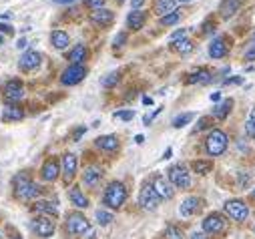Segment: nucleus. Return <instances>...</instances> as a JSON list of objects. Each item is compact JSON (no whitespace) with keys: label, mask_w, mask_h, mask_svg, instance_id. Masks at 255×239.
I'll return each instance as SVG.
<instances>
[{"label":"nucleus","mask_w":255,"mask_h":239,"mask_svg":"<svg viewBox=\"0 0 255 239\" xmlns=\"http://www.w3.org/2000/svg\"><path fill=\"white\" fill-rule=\"evenodd\" d=\"M113 219H115L113 213H109V211H105V209H99V211H97V221H99V225H109Z\"/></svg>","instance_id":"obj_37"},{"label":"nucleus","mask_w":255,"mask_h":239,"mask_svg":"<svg viewBox=\"0 0 255 239\" xmlns=\"http://www.w3.org/2000/svg\"><path fill=\"white\" fill-rule=\"evenodd\" d=\"M50 40H52L54 48H58V50H62V48L69 46V34H67L65 30H52Z\"/></svg>","instance_id":"obj_29"},{"label":"nucleus","mask_w":255,"mask_h":239,"mask_svg":"<svg viewBox=\"0 0 255 239\" xmlns=\"http://www.w3.org/2000/svg\"><path fill=\"white\" fill-rule=\"evenodd\" d=\"M189 239H207V235L201 233V231H193V233L189 235Z\"/></svg>","instance_id":"obj_50"},{"label":"nucleus","mask_w":255,"mask_h":239,"mask_svg":"<svg viewBox=\"0 0 255 239\" xmlns=\"http://www.w3.org/2000/svg\"><path fill=\"white\" fill-rule=\"evenodd\" d=\"M54 229H56V225H54V221H52V217H46V215H40V217H36V219H32V231L38 235V237H42V239H46V237H50L52 233H54Z\"/></svg>","instance_id":"obj_11"},{"label":"nucleus","mask_w":255,"mask_h":239,"mask_svg":"<svg viewBox=\"0 0 255 239\" xmlns=\"http://www.w3.org/2000/svg\"><path fill=\"white\" fill-rule=\"evenodd\" d=\"M227 145H229V137H227V133L221 131V129H213V131L207 135V139H205V151H207V155H211V157L223 155V153L227 151Z\"/></svg>","instance_id":"obj_3"},{"label":"nucleus","mask_w":255,"mask_h":239,"mask_svg":"<svg viewBox=\"0 0 255 239\" xmlns=\"http://www.w3.org/2000/svg\"><path fill=\"white\" fill-rule=\"evenodd\" d=\"M209 127H211V119L209 117H201L195 131H203V129H209Z\"/></svg>","instance_id":"obj_40"},{"label":"nucleus","mask_w":255,"mask_h":239,"mask_svg":"<svg viewBox=\"0 0 255 239\" xmlns=\"http://www.w3.org/2000/svg\"><path fill=\"white\" fill-rule=\"evenodd\" d=\"M113 20H115V12L109 10V8H101V10L91 12V22H93L95 26H101V28H103V26H111Z\"/></svg>","instance_id":"obj_17"},{"label":"nucleus","mask_w":255,"mask_h":239,"mask_svg":"<svg viewBox=\"0 0 255 239\" xmlns=\"http://www.w3.org/2000/svg\"><path fill=\"white\" fill-rule=\"evenodd\" d=\"M14 195L20 201H34L40 195V187L32 181V179L26 173H20L14 177Z\"/></svg>","instance_id":"obj_1"},{"label":"nucleus","mask_w":255,"mask_h":239,"mask_svg":"<svg viewBox=\"0 0 255 239\" xmlns=\"http://www.w3.org/2000/svg\"><path fill=\"white\" fill-rule=\"evenodd\" d=\"M251 199H253V201H255V189H253V191H251Z\"/></svg>","instance_id":"obj_60"},{"label":"nucleus","mask_w":255,"mask_h":239,"mask_svg":"<svg viewBox=\"0 0 255 239\" xmlns=\"http://www.w3.org/2000/svg\"><path fill=\"white\" fill-rule=\"evenodd\" d=\"M16 46H18V48H26V46H28V42H26V40H24V38H20V40H18V44H16Z\"/></svg>","instance_id":"obj_53"},{"label":"nucleus","mask_w":255,"mask_h":239,"mask_svg":"<svg viewBox=\"0 0 255 239\" xmlns=\"http://www.w3.org/2000/svg\"><path fill=\"white\" fill-rule=\"evenodd\" d=\"M171 155H173V149L169 147V149L165 151V155H163V159H171Z\"/></svg>","instance_id":"obj_55"},{"label":"nucleus","mask_w":255,"mask_h":239,"mask_svg":"<svg viewBox=\"0 0 255 239\" xmlns=\"http://www.w3.org/2000/svg\"><path fill=\"white\" fill-rule=\"evenodd\" d=\"M193 113H183V115H177L175 119H173V127L175 129H181V127H185V125H189L191 121H193Z\"/></svg>","instance_id":"obj_32"},{"label":"nucleus","mask_w":255,"mask_h":239,"mask_svg":"<svg viewBox=\"0 0 255 239\" xmlns=\"http://www.w3.org/2000/svg\"><path fill=\"white\" fill-rule=\"evenodd\" d=\"M10 239H20V237H10Z\"/></svg>","instance_id":"obj_61"},{"label":"nucleus","mask_w":255,"mask_h":239,"mask_svg":"<svg viewBox=\"0 0 255 239\" xmlns=\"http://www.w3.org/2000/svg\"><path fill=\"white\" fill-rule=\"evenodd\" d=\"M2 95H4L8 105H16L24 99V85L18 79H10L2 85Z\"/></svg>","instance_id":"obj_6"},{"label":"nucleus","mask_w":255,"mask_h":239,"mask_svg":"<svg viewBox=\"0 0 255 239\" xmlns=\"http://www.w3.org/2000/svg\"><path fill=\"white\" fill-rule=\"evenodd\" d=\"M125 40H127V34H125V32H119V34L115 36V48H121V46L125 44Z\"/></svg>","instance_id":"obj_43"},{"label":"nucleus","mask_w":255,"mask_h":239,"mask_svg":"<svg viewBox=\"0 0 255 239\" xmlns=\"http://www.w3.org/2000/svg\"><path fill=\"white\" fill-rule=\"evenodd\" d=\"M245 131H247V135H249V137L255 141V123L247 121V123H245Z\"/></svg>","instance_id":"obj_45"},{"label":"nucleus","mask_w":255,"mask_h":239,"mask_svg":"<svg viewBox=\"0 0 255 239\" xmlns=\"http://www.w3.org/2000/svg\"><path fill=\"white\" fill-rule=\"evenodd\" d=\"M127 195H129V193H127V187H125L121 181H113V183H109L107 189H105L103 203H105L109 209H119V207L125 205Z\"/></svg>","instance_id":"obj_2"},{"label":"nucleus","mask_w":255,"mask_h":239,"mask_svg":"<svg viewBox=\"0 0 255 239\" xmlns=\"http://www.w3.org/2000/svg\"><path fill=\"white\" fill-rule=\"evenodd\" d=\"M213 30H215V24H213V20H207V22L203 24V32H205V34H211Z\"/></svg>","instance_id":"obj_47"},{"label":"nucleus","mask_w":255,"mask_h":239,"mask_svg":"<svg viewBox=\"0 0 255 239\" xmlns=\"http://www.w3.org/2000/svg\"><path fill=\"white\" fill-rule=\"evenodd\" d=\"M209 54H211L213 58H223V56L227 54V44H225V38H223V36H217V38L211 40V44H209Z\"/></svg>","instance_id":"obj_26"},{"label":"nucleus","mask_w":255,"mask_h":239,"mask_svg":"<svg viewBox=\"0 0 255 239\" xmlns=\"http://www.w3.org/2000/svg\"><path fill=\"white\" fill-rule=\"evenodd\" d=\"M77 165H79L77 155H73V153L62 155V169H60V173L65 175V181H67V183L75 179V175H77Z\"/></svg>","instance_id":"obj_13"},{"label":"nucleus","mask_w":255,"mask_h":239,"mask_svg":"<svg viewBox=\"0 0 255 239\" xmlns=\"http://www.w3.org/2000/svg\"><path fill=\"white\" fill-rule=\"evenodd\" d=\"M151 185H153V189L157 191V195H159L161 199H173L175 189H173V185H171L169 179H165L163 175H155Z\"/></svg>","instance_id":"obj_12"},{"label":"nucleus","mask_w":255,"mask_h":239,"mask_svg":"<svg viewBox=\"0 0 255 239\" xmlns=\"http://www.w3.org/2000/svg\"><path fill=\"white\" fill-rule=\"evenodd\" d=\"M40 58H42L40 52H36V50H26V52L20 56V63H18V65H20L22 71L28 73V71H34V69L40 67Z\"/></svg>","instance_id":"obj_15"},{"label":"nucleus","mask_w":255,"mask_h":239,"mask_svg":"<svg viewBox=\"0 0 255 239\" xmlns=\"http://www.w3.org/2000/svg\"><path fill=\"white\" fill-rule=\"evenodd\" d=\"M32 207H34V211H38V213H42V215H46V217H52V219L58 215V207H56V203H54V201L36 199Z\"/></svg>","instance_id":"obj_19"},{"label":"nucleus","mask_w":255,"mask_h":239,"mask_svg":"<svg viewBox=\"0 0 255 239\" xmlns=\"http://www.w3.org/2000/svg\"><path fill=\"white\" fill-rule=\"evenodd\" d=\"M0 119H2L4 123H16V121H20V119H24V111L16 105H6Z\"/></svg>","instance_id":"obj_21"},{"label":"nucleus","mask_w":255,"mask_h":239,"mask_svg":"<svg viewBox=\"0 0 255 239\" xmlns=\"http://www.w3.org/2000/svg\"><path fill=\"white\" fill-rule=\"evenodd\" d=\"M0 32H6V34H12V26H10V24H2V22H0Z\"/></svg>","instance_id":"obj_51"},{"label":"nucleus","mask_w":255,"mask_h":239,"mask_svg":"<svg viewBox=\"0 0 255 239\" xmlns=\"http://www.w3.org/2000/svg\"><path fill=\"white\" fill-rule=\"evenodd\" d=\"M247 183H249V175L239 173V187H247Z\"/></svg>","instance_id":"obj_48"},{"label":"nucleus","mask_w":255,"mask_h":239,"mask_svg":"<svg viewBox=\"0 0 255 239\" xmlns=\"http://www.w3.org/2000/svg\"><path fill=\"white\" fill-rule=\"evenodd\" d=\"M143 4H145V0H131V8L133 10H139Z\"/></svg>","instance_id":"obj_49"},{"label":"nucleus","mask_w":255,"mask_h":239,"mask_svg":"<svg viewBox=\"0 0 255 239\" xmlns=\"http://www.w3.org/2000/svg\"><path fill=\"white\" fill-rule=\"evenodd\" d=\"M173 48H175L179 54H189L191 50H193V42H191L189 38H183V40L173 42Z\"/></svg>","instance_id":"obj_33"},{"label":"nucleus","mask_w":255,"mask_h":239,"mask_svg":"<svg viewBox=\"0 0 255 239\" xmlns=\"http://www.w3.org/2000/svg\"><path fill=\"white\" fill-rule=\"evenodd\" d=\"M0 237H2V233H0Z\"/></svg>","instance_id":"obj_64"},{"label":"nucleus","mask_w":255,"mask_h":239,"mask_svg":"<svg viewBox=\"0 0 255 239\" xmlns=\"http://www.w3.org/2000/svg\"><path fill=\"white\" fill-rule=\"evenodd\" d=\"M159 203H161V197L157 195V191L153 189V185L151 183H145L143 189H141V193H139V205L145 211H157Z\"/></svg>","instance_id":"obj_7"},{"label":"nucleus","mask_w":255,"mask_h":239,"mask_svg":"<svg viewBox=\"0 0 255 239\" xmlns=\"http://www.w3.org/2000/svg\"><path fill=\"white\" fill-rule=\"evenodd\" d=\"M225 213L233 219V221H245L249 217V207L241 201V199H229L225 203Z\"/></svg>","instance_id":"obj_10"},{"label":"nucleus","mask_w":255,"mask_h":239,"mask_svg":"<svg viewBox=\"0 0 255 239\" xmlns=\"http://www.w3.org/2000/svg\"><path fill=\"white\" fill-rule=\"evenodd\" d=\"M245 61H255V40H253L251 46L245 50Z\"/></svg>","instance_id":"obj_42"},{"label":"nucleus","mask_w":255,"mask_h":239,"mask_svg":"<svg viewBox=\"0 0 255 239\" xmlns=\"http://www.w3.org/2000/svg\"><path fill=\"white\" fill-rule=\"evenodd\" d=\"M177 2H181V4H189V2H193V0H177Z\"/></svg>","instance_id":"obj_59"},{"label":"nucleus","mask_w":255,"mask_h":239,"mask_svg":"<svg viewBox=\"0 0 255 239\" xmlns=\"http://www.w3.org/2000/svg\"><path fill=\"white\" fill-rule=\"evenodd\" d=\"M191 169H193V173H197V175H207L213 169V163L211 161H193L191 163Z\"/></svg>","instance_id":"obj_31"},{"label":"nucleus","mask_w":255,"mask_h":239,"mask_svg":"<svg viewBox=\"0 0 255 239\" xmlns=\"http://www.w3.org/2000/svg\"><path fill=\"white\" fill-rule=\"evenodd\" d=\"M201 227H203V233L217 235V233H223V231H225L227 221H225V217H223L221 213H209V215L203 219Z\"/></svg>","instance_id":"obj_8"},{"label":"nucleus","mask_w":255,"mask_h":239,"mask_svg":"<svg viewBox=\"0 0 255 239\" xmlns=\"http://www.w3.org/2000/svg\"><path fill=\"white\" fill-rule=\"evenodd\" d=\"M143 103H145V105H153V99H151V97H143Z\"/></svg>","instance_id":"obj_58"},{"label":"nucleus","mask_w":255,"mask_h":239,"mask_svg":"<svg viewBox=\"0 0 255 239\" xmlns=\"http://www.w3.org/2000/svg\"><path fill=\"white\" fill-rule=\"evenodd\" d=\"M189 85H205V83H211V71L209 69H199L195 73H191L189 79H187Z\"/></svg>","instance_id":"obj_27"},{"label":"nucleus","mask_w":255,"mask_h":239,"mask_svg":"<svg viewBox=\"0 0 255 239\" xmlns=\"http://www.w3.org/2000/svg\"><path fill=\"white\" fill-rule=\"evenodd\" d=\"M247 121H251V123H255V107L251 109V113H249V119H247Z\"/></svg>","instance_id":"obj_54"},{"label":"nucleus","mask_w":255,"mask_h":239,"mask_svg":"<svg viewBox=\"0 0 255 239\" xmlns=\"http://www.w3.org/2000/svg\"><path fill=\"white\" fill-rule=\"evenodd\" d=\"M83 2L95 12V10H101V8H105V0H83Z\"/></svg>","instance_id":"obj_38"},{"label":"nucleus","mask_w":255,"mask_h":239,"mask_svg":"<svg viewBox=\"0 0 255 239\" xmlns=\"http://www.w3.org/2000/svg\"><path fill=\"white\" fill-rule=\"evenodd\" d=\"M0 42H2V36H0Z\"/></svg>","instance_id":"obj_63"},{"label":"nucleus","mask_w":255,"mask_h":239,"mask_svg":"<svg viewBox=\"0 0 255 239\" xmlns=\"http://www.w3.org/2000/svg\"><path fill=\"white\" fill-rule=\"evenodd\" d=\"M95 145H97L101 151H105V153H115V151L119 149V139H117L115 135H105V137H99V139L95 141Z\"/></svg>","instance_id":"obj_23"},{"label":"nucleus","mask_w":255,"mask_h":239,"mask_svg":"<svg viewBox=\"0 0 255 239\" xmlns=\"http://www.w3.org/2000/svg\"><path fill=\"white\" fill-rule=\"evenodd\" d=\"M65 227H67V233H71V235H85V233H93L91 221H89L83 213H79V211H73V213H69V215H67V223H65Z\"/></svg>","instance_id":"obj_4"},{"label":"nucleus","mask_w":255,"mask_h":239,"mask_svg":"<svg viewBox=\"0 0 255 239\" xmlns=\"http://www.w3.org/2000/svg\"><path fill=\"white\" fill-rule=\"evenodd\" d=\"M87 133V127L83 125V127H79V129H75V133H73V141H81V137Z\"/></svg>","instance_id":"obj_44"},{"label":"nucleus","mask_w":255,"mask_h":239,"mask_svg":"<svg viewBox=\"0 0 255 239\" xmlns=\"http://www.w3.org/2000/svg\"><path fill=\"white\" fill-rule=\"evenodd\" d=\"M199 209H201V199H199V197H187V199L181 203L179 213H181L183 217H191V215H195Z\"/></svg>","instance_id":"obj_18"},{"label":"nucleus","mask_w":255,"mask_h":239,"mask_svg":"<svg viewBox=\"0 0 255 239\" xmlns=\"http://www.w3.org/2000/svg\"><path fill=\"white\" fill-rule=\"evenodd\" d=\"M145 20H147V12L143 10H131L129 16H127V26L131 30H141L145 26Z\"/></svg>","instance_id":"obj_22"},{"label":"nucleus","mask_w":255,"mask_h":239,"mask_svg":"<svg viewBox=\"0 0 255 239\" xmlns=\"http://www.w3.org/2000/svg\"><path fill=\"white\" fill-rule=\"evenodd\" d=\"M241 6V0H221L219 4V14L221 18H231Z\"/></svg>","instance_id":"obj_25"},{"label":"nucleus","mask_w":255,"mask_h":239,"mask_svg":"<svg viewBox=\"0 0 255 239\" xmlns=\"http://www.w3.org/2000/svg\"><path fill=\"white\" fill-rule=\"evenodd\" d=\"M117 2H125V0H117Z\"/></svg>","instance_id":"obj_62"},{"label":"nucleus","mask_w":255,"mask_h":239,"mask_svg":"<svg viewBox=\"0 0 255 239\" xmlns=\"http://www.w3.org/2000/svg\"><path fill=\"white\" fill-rule=\"evenodd\" d=\"M54 4H71V2H75V0H52Z\"/></svg>","instance_id":"obj_52"},{"label":"nucleus","mask_w":255,"mask_h":239,"mask_svg":"<svg viewBox=\"0 0 255 239\" xmlns=\"http://www.w3.org/2000/svg\"><path fill=\"white\" fill-rule=\"evenodd\" d=\"M231 107H233V101L231 99H225L221 105L213 107V117L219 119V121H223V119H227V115L231 113Z\"/></svg>","instance_id":"obj_30"},{"label":"nucleus","mask_w":255,"mask_h":239,"mask_svg":"<svg viewBox=\"0 0 255 239\" xmlns=\"http://www.w3.org/2000/svg\"><path fill=\"white\" fill-rule=\"evenodd\" d=\"M87 54H89L87 46H85V44H77V46L69 52V61H71L73 65H81L83 61H87Z\"/></svg>","instance_id":"obj_28"},{"label":"nucleus","mask_w":255,"mask_h":239,"mask_svg":"<svg viewBox=\"0 0 255 239\" xmlns=\"http://www.w3.org/2000/svg\"><path fill=\"white\" fill-rule=\"evenodd\" d=\"M69 199H71V203H73L77 209H87V207H89V197L81 191V187H71Z\"/></svg>","instance_id":"obj_24"},{"label":"nucleus","mask_w":255,"mask_h":239,"mask_svg":"<svg viewBox=\"0 0 255 239\" xmlns=\"http://www.w3.org/2000/svg\"><path fill=\"white\" fill-rule=\"evenodd\" d=\"M241 83H243V77H231L223 81V85H241Z\"/></svg>","instance_id":"obj_46"},{"label":"nucleus","mask_w":255,"mask_h":239,"mask_svg":"<svg viewBox=\"0 0 255 239\" xmlns=\"http://www.w3.org/2000/svg\"><path fill=\"white\" fill-rule=\"evenodd\" d=\"M179 20H181V12L175 10V12L167 14V16H163V18H161V24H163V26H173V24H177Z\"/></svg>","instance_id":"obj_35"},{"label":"nucleus","mask_w":255,"mask_h":239,"mask_svg":"<svg viewBox=\"0 0 255 239\" xmlns=\"http://www.w3.org/2000/svg\"><path fill=\"white\" fill-rule=\"evenodd\" d=\"M87 75V69L83 65H71L67 67L65 71H62L60 75V83L62 85H67V87H73V85H79Z\"/></svg>","instance_id":"obj_9"},{"label":"nucleus","mask_w":255,"mask_h":239,"mask_svg":"<svg viewBox=\"0 0 255 239\" xmlns=\"http://www.w3.org/2000/svg\"><path fill=\"white\" fill-rule=\"evenodd\" d=\"M165 237L167 239H185L181 227H177V225H167L165 227Z\"/></svg>","instance_id":"obj_34"},{"label":"nucleus","mask_w":255,"mask_h":239,"mask_svg":"<svg viewBox=\"0 0 255 239\" xmlns=\"http://www.w3.org/2000/svg\"><path fill=\"white\" fill-rule=\"evenodd\" d=\"M169 181L173 187L177 189H189L191 187V175H189V169L185 165H173L169 169Z\"/></svg>","instance_id":"obj_5"},{"label":"nucleus","mask_w":255,"mask_h":239,"mask_svg":"<svg viewBox=\"0 0 255 239\" xmlns=\"http://www.w3.org/2000/svg\"><path fill=\"white\" fill-rule=\"evenodd\" d=\"M219 99H221V93H213V95H211V101H215V103H217Z\"/></svg>","instance_id":"obj_56"},{"label":"nucleus","mask_w":255,"mask_h":239,"mask_svg":"<svg viewBox=\"0 0 255 239\" xmlns=\"http://www.w3.org/2000/svg\"><path fill=\"white\" fill-rule=\"evenodd\" d=\"M135 117V111H117L115 113V119H123V121H131Z\"/></svg>","instance_id":"obj_39"},{"label":"nucleus","mask_w":255,"mask_h":239,"mask_svg":"<svg viewBox=\"0 0 255 239\" xmlns=\"http://www.w3.org/2000/svg\"><path fill=\"white\" fill-rule=\"evenodd\" d=\"M119 79H121V75H119V73H109V75L101 81V85H103L105 89H111V87H115V85L119 83Z\"/></svg>","instance_id":"obj_36"},{"label":"nucleus","mask_w":255,"mask_h":239,"mask_svg":"<svg viewBox=\"0 0 255 239\" xmlns=\"http://www.w3.org/2000/svg\"><path fill=\"white\" fill-rule=\"evenodd\" d=\"M143 141H145V137H143V135H137V137H135V143H137V145H141Z\"/></svg>","instance_id":"obj_57"},{"label":"nucleus","mask_w":255,"mask_h":239,"mask_svg":"<svg viewBox=\"0 0 255 239\" xmlns=\"http://www.w3.org/2000/svg\"><path fill=\"white\" fill-rule=\"evenodd\" d=\"M153 10H155V14H159L163 18V16H167V14L177 10V0H155Z\"/></svg>","instance_id":"obj_20"},{"label":"nucleus","mask_w":255,"mask_h":239,"mask_svg":"<svg viewBox=\"0 0 255 239\" xmlns=\"http://www.w3.org/2000/svg\"><path fill=\"white\" fill-rule=\"evenodd\" d=\"M58 173H60V163L54 159V157H48L40 169V177L44 181H56L58 179Z\"/></svg>","instance_id":"obj_14"},{"label":"nucleus","mask_w":255,"mask_h":239,"mask_svg":"<svg viewBox=\"0 0 255 239\" xmlns=\"http://www.w3.org/2000/svg\"><path fill=\"white\" fill-rule=\"evenodd\" d=\"M101 179H103V169L97 165H89L83 173V183L87 187H97L101 183Z\"/></svg>","instance_id":"obj_16"},{"label":"nucleus","mask_w":255,"mask_h":239,"mask_svg":"<svg viewBox=\"0 0 255 239\" xmlns=\"http://www.w3.org/2000/svg\"><path fill=\"white\" fill-rule=\"evenodd\" d=\"M185 36H187V30H185V28H181V30H175V32L171 34V44H173V42H177V40H183Z\"/></svg>","instance_id":"obj_41"}]
</instances>
